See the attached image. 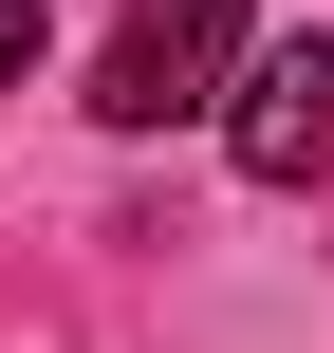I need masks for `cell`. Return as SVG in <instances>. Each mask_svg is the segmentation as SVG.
Returning a JSON list of instances; mask_svg holds the SVG:
<instances>
[{
    "label": "cell",
    "mask_w": 334,
    "mask_h": 353,
    "mask_svg": "<svg viewBox=\"0 0 334 353\" xmlns=\"http://www.w3.org/2000/svg\"><path fill=\"white\" fill-rule=\"evenodd\" d=\"M37 37H56V0H0V93L37 74Z\"/></svg>",
    "instance_id": "obj_3"
},
{
    "label": "cell",
    "mask_w": 334,
    "mask_h": 353,
    "mask_svg": "<svg viewBox=\"0 0 334 353\" xmlns=\"http://www.w3.org/2000/svg\"><path fill=\"white\" fill-rule=\"evenodd\" d=\"M223 149H242V186H316V168H334V37H279V56L242 74Z\"/></svg>",
    "instance_id": "obj_2"
},
{
    "label": "cell",
    "mask_w": 334,
    "mask_h": 353,
    "mask_svg": "<svg viewBox=\"0 0 334 353\" xmlns=\"http://www.w3.org/2000/svg\"><path fill=\"white\" fill-rule=\"evenodd\" d=\"M242 0H130L112 37H93V130H205V112H242Z\"/></svg>",
    "instance_id": "obj_1"
}]
</instances>
